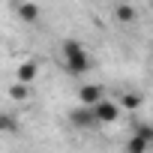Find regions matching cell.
I'll use <instances>...</instances> for the list:
<instances>
[{
    "label": "cell",
    "mask_w": 153,
    "mask_h": 153,
    "mask_svg": "<svg viewBox=\"0 0 153 153\" xmlns=\"http://www.w3.org/2000/svg\"><path fill=\"white\" fill-rule=\"evenodd\" d=\"M60 60H63V66H66L72 75H81V72L90 69V54H87V48H84L78 39H63V45H60Z\"/></svg>",
    "instance_id": "obj_1"
},
{
    "label": "cell",
    "mask_w": 153,
    "mask_h": 153,
    "mask_svg": "<svg viewBox=\"0 0 153 153\" xmlns=\"http://www.w3.org/2000/svg\"><path fill=\"white\" fill-rule=\"evenodd\" d=\"M90 111H93L96 123H114V120L120 117V105H117V102H111V99H99Z\"/></svg>",
    "instance_id": "obj_2"
},
{
    "label": "cell",
    "mask_w": 153,
    "mask_h": 153,
    "mask_svg": "<svg viewBox=\"0 0 153 153\" xmlns=\"http://www.w3.org/2000/svg\"><path fill=\"white\" fill-rule=\"evenodd\" d=\"M99 99H105V90H102L99 84H84V87L78 90V102H81L84 108H93Z\"/></svg>",
    "instance_id": "obj_3"
},
{
    "label": "cell",
    "mask_w": 153,
    "mask_h": 153,
    "mask_svg": "<svg viewBox=\"0 0 153 153\" xmlns=\"http://www.w3.org/2000/svg\"><path fill=\"white\" fill-rule=\"evenodd\" d=\"M69 120H72V126H78V129H93V126H99L96 123V117H93V111L90 108H75L72 114H69Z\"/></svg>",
    "instance_id": "obj_4"
},
{
    "label": "cell",
    "mask_w": 153,
    "mask_h": 153,
    "mask_svg": "<svg viewBox=\"0 0 153 153\" xmlns=\"http://www.w3.org/2000/svg\"><path fill=\"white\" fill-rule=\"evenodd\" d=\"M15 75H18L15 81H21V84H33L36 75H39V63H36V60H24V63H18Z\"/></svg>",
    "instance_id": "obj_5"
},
{
    "label": "cell",
    "mask_w": 153,
    "mask_h": 153,
    "mask_svg": "<svg viewBox=\"0 0 153 153\" xmlns=\"http://www.w3.org/2000/svg\"><path fill=\"white\" fill-rule=\"evenodd\" d=\"M18 18H21V21H27V24H33V21L39 18V6L33 3V0H24V3L18 6Z\"/></svg>",
    "instance_id": "obj_6"
},
{
    "label": "cell",
    "mask_w": 153,
    "mask_h": 153,
    "mask_svg": "<svg viewBox=\"0 0 153 153\" xmlns=\"http://www.w3.org/2000/svg\"><path fill=\"white\" fill-rule=\"evenodd\" d=\"M30 93H33V87H30V84H21V81H15V84L9 87V99H15V102L30 99Z\"/></svg>",
    "instance_id": "obj_7"
},
{
    "label": "cell",
    "mask_w": 153,
    "mask_h": 153,
    "mask_svg": "<svg viewBox=\"0 0 153 153\" xmlns=\"http://www.w3.org/2000/svg\"><path fill=\"white\" fill-rule=\"evenodd\" d=\"M132 18H135V9H132L129 3H120V6H117V21L126 24V21H132Z\"/></svg>",
    "instance_id": "obj_8"
},
{
    "label": "cell",
    "mask_w": 153,
    "mask_h": 153,
    "mask_svg": "<svg viewBox=\"0 0 153 153\" xmlns=\"http://www.w3.org/2000/svg\"><path fill=\"white\" fill-rule=\"evenodd\" d=\"M138 105H141V96H138V93H126V96H123V102H120V111H123V108H129V111H132V108H138Z\"/></svg>",
    "instance_id": "obj_9"
},
{
    "label": "cell",
    "mask_w": 153,
    "mask_h": 153,
    "mask_svg": "<svg viewBox=\"0 0 153 153\" xmlns=\"http://www.w3.org/2000/svg\"><path fill=\"white\" fill-rule=\"evenodd\" d=\"M0 132H15V120L9 114H0Z\"/></svg>",
    "instance_id": "obj_10"
}]
</instances>
